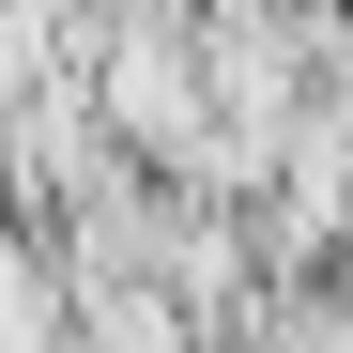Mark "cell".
Returning a JSON list of instances; mask_svg holds the SVG:
<instances>
[{"instance_id":"1","label":"cell","mask_w":353,"mask_h":353,"mask_svg":"<svg viewBox=\"0 0 353 353\" xmlns=\"http://www.w3.org/2000/svg\"><path fill=\"white\" fill-rule=\"evenodd\" d=\"M46 16H92V0H46Z\"/></svg>"}]
</instances>
